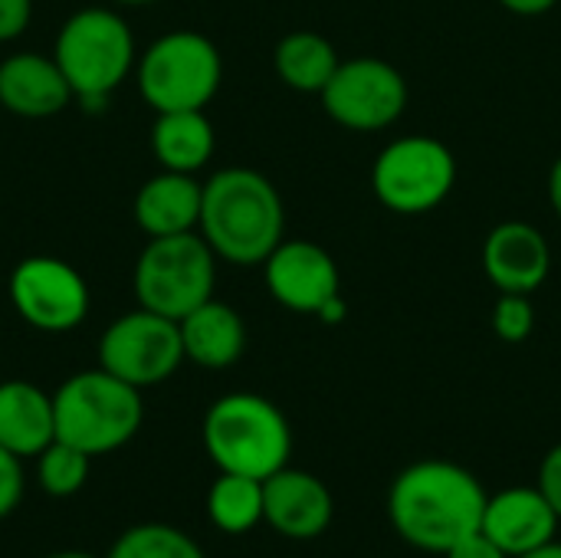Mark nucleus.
<instances>
[{"label": "nucleus", "mask_w": 561, "mask_h": 558, "mask_svg": "<svg viewBox=\"0 0 561 558\" xmlns=\"http://www.w3.org/2000/svg\"><path fill=\"white\" fill-rule=\"evenodd\" d=\"M486 500L490 493L467 467L454 460H417L391 483L388 520L408 546L444 556L480 529Z\"/></svg>", "instance_id": "f257e3e1"}, {"label": "nucleus", "mask_w": 561, "mask_h": 558, "mask_svg": "<svg viewBox=\"0 0 561 558\" xmlns=\"http://www.w3.org/2000/svg\"><path fill=\"white\" fill-rule=\"evenodd\" d=\"M197 230L217 260L233 266H260L283 243V197L260 171L224 168L204 184Z\"/></svg>", "instance_id": "f03ea898"}, {"label": "nucleus", "mask_w": 561, "mask_h": 558, "mask_svg": "<svg viewBox=\"0 0 561 558\" xmlns=\"http://www.w3.org/2000/svg\"><path fill=\"white\" fill-rule=\"evenodd\" d=\"M204 451L220 474L266 480L289 467L293 431L286 414L263 395L233 391L204 414Z\"/></svg>", "instance_id": "7ed1b4c3"}, {"label": "nucleus", "mask_w": 561, "mask_h": 558, "mask_svg": "<svg viewBox=\"0 0 561 558\" xmlns=\"http://www.w3.org/2000/svg\"><path fill=\"white\" fill-rule=\"evenodd\" d=\"M56 441L79 447L89 457L122 451L145 421L141 391L105 368H89L66 378L53 395Z\"/></svg>", "instance_id": "20e7f679"}, {"label": "nucleus", "mask_w": 561, "mask_h": 558, "mask_svg": "<svg viewBox=\"0 0 561 558\" xmlns=\"http://www.w3.org/2000/svg\"><path fill=\"white\" fill-rule=\"evenodd\" d=\"M53 59L82 105H105L138 62L128 23L108 7L76 10L59 26Z\"/></svg>", "instance_id": "39448f33"}, {"label": "nucleus", "mask_w": 561, "mask_h": 558, "mask_svg": "<svg viewBox=\"0 0 561 558\" xmlns=\"http://www.w3.org/2000/svg\"><path fill=\"white\" fill-rule=\"evenodd\" d=\"M138 92L154 112L204 109L224 79L220 49L194 30L158 36L135 62Z\"/></svg>", "instance_id": "423d86ee"}, {"label": "nucleus", "mask_w": 561, "mask_h": 558, "mask_svg": "<svg viewBox=\"0 0 561 558\" xmlns=\"http://www.w3.org/2000/svg\"><path fill=\"white\" fill-rule=\"evenodd\" d=\"M217 253L201 234L151 237L135 263V296L141 309L181 322L201 303L214 299Z\"/></svg>", "instance_id": "0eeeda50"}, {"label": "nucleus", "mask_w": 561, "mask_h": 558, "mask_svg": "<svg viewBox=\"0 0 561 558\" xmlns=\"http://www.w3.org/2000/svg\"><path fill=\"white\" fill-rule=\"evenodd\" d=\"M454 184L457 158L431 135L391 141L371 168V191L394 214H427L450 197Z\"/></svg>", "instance_id": "6e6552de"}, {"label": "nucleus", "mask_w": 561, "mask_h": 558, "mask_svg": "<svg viewBox=\"0 0 561 558\" xmlns=\"http://www.w3.org/2000/svg\"><path fill=\"white\" fill-rule=\"evenodd\" d=\"M184 362L181 326L151 309L118 316L99 339V368L141 388L168 382Z\"/></svg>", "instance_id": "1a4fd4ad"}, {"label": "nucleus", "mask_w": 561, "mask_h": 558, "mask_svg": "<svg viewBox=\"0 0 561 558\" xmlns=\"http://www.w3.org/2000/svg\"><path fill=\"white\" fill-rule=\"evenodd\" d=\"M322 105L352 132H381L404 115L408 79L398 66L378 56H358L339 62L335 76L322 89Z\"/></svg>", "instance_id": "9d476101"}, {"label": "nucleus", "mask_w": 561, "mask_h": 558, "mask_svg": "<svg viewBox=\"0 0 561 558\" xmlns=\"http://www.w3.org/2000/svg\"><path fill=\"white\" fill-rule=\"evenodd\" d=\"M263 276L279 306L319 316L329 326L345 319L348 306L342 299V276L325 247L312 240H283L263 260Z\"/></svg>", "instance_id": "9b49d317"}, {"label": "nucleus", "mask_w": 561, "mask_h": 558, "mask_svg": "<svg viewBox=\"0 0 561 558\" xmlns=\"http://www.w3.org/2000/svg\"><path fill=\"white\" fill-rule=\"evenodd\" d=\"M16 316L49 335L72 332L89 316V286L76 266L56 257H26L7 283Z\"/></svg>", "instance_id": "f8f14e48"}, {"label": "nucleus", "mask_w": 561, "mask_h": 558, "mask_svg": "<svg viewBox=\"0 0 561 558\" xmlns=\"http://www.w3.org/2000/svg\"><path fill=\"white\" fill-rule=\"evenodd\" d=\"M335 513L329 487L306 474L283 467L263 480V523L286 539H316L329 529Z\"/></svg>", "instance_id": "ddd939ff"}, {"label": "nucleus", "mask_w": 561, "mask_h": 558, "mask_svg": "<svg viewBox=\"0 0 561 558\" xmlns=\"http://www.w3.org/2000/svg\"><path fill=\"white\" fill-rule=\"evenodd\" d=\"M483 270L500 293H536L549 270L552 250L542 230L526 220H506L483 240Z\"/></svg>", "instance_id": "4468645a"}, {"label": "nucleus", "mask_w": 561, "mask_h": 558, "mask_svg": "<svg viewBox=\"0 0 561 558\" xmlns=\"http://www.w3.org/2000/svg\"><path fill=\"white\" fill-rule=\"evenodd\" d=\"M559 516L539 487H513L486 500L480 529L510 558L526 556L556 539Z\"/></svg>", "instance_id": "2eb2a0df"}, {"label": "nucleus", "mask_w": 561, "mask_h": 558, "mask_svg": "<svg viewBox=\"0 0 561 558\" xmlns=\"http://www.w3.org/2000/svg\"><path fill=\"white\" fill-rule=\"evenodd\" d=\"M72 102V89L53 56L13 53L0 62V105L20 118H49Z\"/></svg>", "instance_id": "dca6fc26"}, {"label": "nucleus", "mask_w": 561, "mask_h": 558, "mask_svg": "<svg viewBox=\"0 0 561 558\" xmlns=\"http://www.w3.org/2000/svg\"><path fill=\"white\" fill-rule=\"evenodd\" d=\"M204 184L194 174L161 171L148 178L135 194V220L148 237L191 234L201 224Z\"/></svg>", "instance_id": "f3484780"}, {"label": "nucleus", "mask_w": 561, "mask_h": 558, "mask_svg": "<svg viewBox=\"0 0 561 558\" xmlns=\"http://www.w3.org/2000/svg\"><path fill=\"white\" fill-rule=\"evenodd\" d=\"M56 441L53 395L33 382H3L0 385V447L20 460L39 457Z\"/></svg>", "instance_id": "a211bd4d"}, {"label": "nucleus", "mask_w": 561, "mask_h": 558, "mask_svg": "<svg viewBox=\"0 0 561 558\" xmlns=\"http://www.w3.org/2000/svg\"><path fill=\"white\" fill-rule=\"evenodd\" d=\"M178 326H181L184 358L201 368L210 372L230 368L240 362L247 349V326L240 312L227 303L207 299L194 312H187Z\"/></svg>", "instance_id": "6ab92c4d"}, {"label": "nucleus", "mask_w": 561, "mask_h": 558, "mask_svg": "<svg viewBox=\"0 0 561 558\" xmlns=\"http://www.w3.org/2000/svg\"><path fill=\"white\" fill-rule=\"evenodd\" d=\"M214 125L204 109L158 112L151 125V151L164 171L197 174L214 155Z\"/></svg>", "instance_id": "aec40b11"}, {"label": "nucleus", "mask_w": 561, "mask_h": 558, "mask_svg": "<svg viewBox=\"0 0 561 558\" xmlns=\"http://www.w3.org/2000/svg\"><path fill=\"white\" fill-rule=\"evenodd\" d=\"M339 53L335 46L312 30H296L289 36L279 39L276 53H273V66L279 72V79L296 89V92H319L329 86V79L339 69Z\"/></svg>", "instance_id": "412c9836"}, {"label": "nucleus", "mask_w": 561, "mask_h": 558, "mask_svg": "<svg viewBox=\"0 0 561 558\" xmlns=\"http://www.w3.org/2000/svg\"><path fill=\"white\" fill-rule=\"evenodd\" d=\"M207 516L227 536H243L263 523V480L220 474L207 490Z\"/></svg>", "instance_id": "4be33fe9"}, {"label": "nucleus", "mask_w": 561, "mask_h": 558, "mask_svg": "<svg viewBox=\"0 0 561 558\" xmlns=\"http://www.w3.org/2000/svg\"><path fill=\"white\" fill-rule=\"evenodd\" d=\"M105 558H207L204 549L181 529L164 523H141L125 529Z\"/></svg>", "instance_id": "5701e85b"}, {"label": "nucleus", "mask_w": 561, "mask_h": 558, "mask_svg": "<svg viewBox=\"0 0 561 558\" xmlns=\"http://www.w3.org/2000/svg\"><path fill=\"white\" fill-rule=\"evenodd\" d=\"M89 454L66 441H53L39 457H36V483L46 497L69 500L76 497L85 480H89Z\"/></svg>", "instance_id": "b1692460"}, {"label": "nucleus", "mask_w": 561, "mask_h": 558, "mask_svg": "<svg viewBox=\"0 0 561 558\" xmlns=\"http://www.w3.org/2000/svg\"><path fill=\"white\" fill-rule=\"evenodd\" d=\"M536 329V309L533 299L526 293H503L493 306V332L510 342L519 345L533 335Z\"/></svg>", "instance_id": "393cba45"}, {"label": "nucleus", "mask_w": 561, "mask_h": 558, "mask_svg": "<svg viewBox=\"0 0 561 558\" xmlns=\"http://www.w3.org/2000/svg\"><path fill=\"white\" fill-rule=\"evenodd\" d=\"M23 460L16 454H10L7 447H0V520H7L20 500H23Z\"/></svg>", "instance_id": "a878e982"}, {"label": "nucleus", "mask_w": 561, "mask_h": 558, "mask_svg": "<svg viewBox=\"0 0 561 558\" xmlns=\"http://www.w3.org/2000/svg\"><path fill=\"white\" fill-rule=\"evenodd\" d=\"M33 16V0H0V43L23 36Z\"/></svg>", "instance_id": "bb28decb"}, {"label": "nucleus", "mask_w": 561, "mask_h": 558, "mask_svg": "<svg viewBox=\"0 0 561 558\" xmlns=\"http://www.w3.org/2000/svg\"><path fill=\"white\" fill-rule=\"evenodd\" d=\"M539 493L549 500V506L556 510V516L561 520V444L552 447L542 460V470H539Z\"/></svg>", "instance_id": "cd10ccee"}, {"label": "nucleus", "mask_w": 561, "mask_h": 558, "mask_svg": "<svg viewBox=\"0 0 561 558\" xmlns=\"http://www.w3.org/2000/svg\"><path fill=\"white\" fill-rule=\"evenodd\" d=\"M444 558H510L483 529L470 533L467 539H460L457 546H450Z\"/></svg>", "instance_id": "c85d7f7f"}, {"label": "nucleus", "mask_w": 561, "mask_h": 558, "mask_svg": "<svg viewBox=\"0 0 561 558\" xmlns=\"http://www.w3.org/2000/svg\"><path fill=\"white\" fill-rule=\"evenodd\" d=\"M510 13H519V16H539V13H549L559 0H500Z\"/></svg>", "instance_id": "c756f323"}, {"label": "nucleus", "mask_w": 561, "mask_h": 558, "mask_svg": "<svg viewBox=\"0 0 561 558\" xmlns=\"http://www.w3.org/2000/svg\"><path fill=\"white\" fill-rule=\"evenodd\" d=\"M549 201H552L556 214H559V217H561V155H559V158H556L552 171H549Z\"/></svg>", "instance_id": "7c9ffc66"}, {"label": "nucleus", "mask_w": 561, "mask_h": 558, "mask_svg": "<svg viewBox=\"0 0 561 558\" xmlns=\"http://www.w3.org/2000/svg\"><path fill=\"white\" fill-rule=\"evenodd\" d=\"M516 558H561V543H546V546H539V549H533V553H526V556H516Z\"/></svg>", "instance_id": "2f4dec72"}, {"label": "nucleus", "mask_w": 561, "mask_h": 558, "mask_svg": "<svg viewBox=\"0 0 561 558\" xmlns=\"http://www.w3.org/2000/svg\"><path fill=\"white\" fill-rule=\"evenodd\" d=\"M46 558H99V556H92V553H76V549H69V553H53V556H46Z\"/></svg>", "instance_id": "473e14b6"}, {"label": "nucleus", "mask_w": 561, "mask_h": 558, "mask_svg": "<svg viewBox=\"0 0 561 558\" xmlns=\"http://www.w3.org/2000/svg\"><path fill=\"white\" fill-rule=\"evenodd\" d=\"M112 3H125V7H145V3H154V0H112Z\"/></svg>", "instance_id": "72a5a7b5"}]
</instances>
